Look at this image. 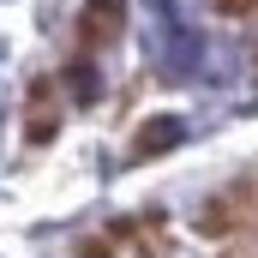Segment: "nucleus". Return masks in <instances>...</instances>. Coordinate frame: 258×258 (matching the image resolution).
I'll return each instance as SVG.
<instances>
[{"instance_id":"f257e3e1","label":"nucleus","mask_w":258,"mask_h":258,"mask_svg":"<svg viewBox=\"0 0 258 258\" xmlns=\"http://www.w3.org/2000/svg\"><path fill=\"white\" fill-rule=\"evenodd\" d=\"M114 24H120V0H90V6H84V24H78L84 48H102Z\"/></svg>"},{"instance_id":"f03ea898","label":"nucleus","mask_w":258,"mask_h":258,"mask_svg":"<svg viewBox=\"0 0 258 258\" xmlns=\"http://www.w3.org/2000/svg\"><path fill=\"white\" fill-rule=\"evenodd\" d=\"M216 6H222V12H252L258 0H216Z\"/></svg>"}]
</instances>
